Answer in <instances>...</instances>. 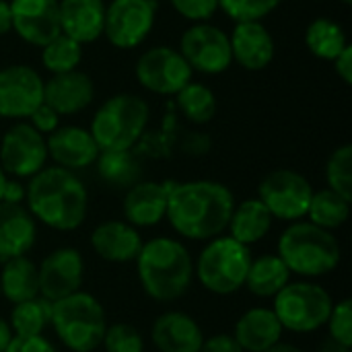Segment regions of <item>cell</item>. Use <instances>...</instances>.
<instances>
[{
    "instance_id": "17",
    "label": "cell",
    "mask_w": 352,
    "mask_h": 352,
    "mask_svg": "<svg viewBox=\"0 0 352 352\" xmlns=\"http://www.w3.org/2000/svg\"><path fill=\"white\" fill-rule=\"evenodd\" d=\"M45 146L47 159H52L56 167L68 171H80L95 165L101 153L93 134L80 126H58L45 136Z\"/></svg>"
},
{
    "instance_id": "45",
    "label": "cell",
    "mask_w": 352,
    "mask_h": 352,
    "mask_svg": "<svg viewBox=\"0 0 352 352\" xmlns=\"http://www.w3.org/2000/svg\"><path fill=\"white\" fill-rule=\"evenodd\" d=\"M184 151L190 153V155H204V153L210 151V138L206 134L192 132L184 140Z\"/></svg>"
},
{
    "instance_id": "15",
    "label": "cell",
    "mask_w": 352,
    "mask_h": 352,
    "mask_svg": "<svg viewBox=\"0 0 352 352\" xmlns=\"http://www.w3.org/2000/svg\"><path fill=\"white\" fill-rule=\"evenodd\" d=\"M43 103V78L25 64H10L0 70V118L27 120Z\"/></svg>"
},
{
    "instance_id": "38",
    "label": "cell",
    "mask_w": 352,
    "mask_h": 352,
    "mask_svg": "<svg viewBox=\"0 0 352 352\" xmlns=\"http://www.w3.org/2000/svg\"><path fill=\"white\" fill-rule=\"evenodd\" d=\"M330 340L346 352L352 346V303L351 299H342L334 303L330 318L326 322Z\"/></svg>"
},
{
    "instance_id": "30",
    "label": "cell",
    "mask_w": 352,
    "mask_h": 352,
    "mask_svg": "<svg viewBox=\"0 0 352 352\" xmlns=\"http://www.w3.org/2000/svg\"><path fill=\"white\" fill-rule=\"evenodd\" d=\"M349 219H351V200L342 198L340 194L332 192L330 188L314 190L305 221L314 223L320 229L334 233V231L342 229Z\"/></svg>"
},
{
    "instance_id": "23",
    "label": "cell",
    "mask_w": 352,
    "mask_h": 352,
    "mask_svg": "<svg viewBox=\"0 0 352 352\" xmlns=\"http://www.w3.org/2000/svg\"><path fill=\"white\" fill-rule=\"evenodd\" d=\"M37 241V221L25 204L0 202V262L27 256Z\"/></svg>"
},
{
    "instance_id": "37",
    "label": "cell",
    "mask_w": 352,
    "mask_h": 352,
    "mask_svg": "<svg viewBox=\"0 0 352 352\" xmlns=\"http://www.w3.org/2000/svg\"><path fill=\"white\" fill-rule=\"evenodd\" d=\"M280 2L283 0H219V8L235 23H241V21H262L272 10H276Z\"/></svg>"
},
{
    "instance_id": "1",
    "label": "cell",
    "mask_w": 352,
    "mask_h": 352,
    "mask_svg": "<svg viewBox=\"0 0 352 352\" xmlns=\"http://www.w3.org/2000/svg\"><path fill=\"white\" fill-rule=\"evenodd\" d=\"M235 204L231 188L221 182H173L165 221L182 239L206 243L227 231Z\"/></svg>"
},
{
    "instance_id": "10",
    "label": "cell",
    "mask_w": 352,
    "mask_h": 352,
    "mask_svg": "<svg viewBox=\"0 0 352 352\" xmlns=\"http://www.w3.org/2000/svg\"><path fill=\"white\" fill-rule=\"evenodd\" d=\"M47 163L45 136L29 122H16L0 140V169L14 179H31Z\"/></svg>"
},
{
    "instance_id": "22",
    "label": "cell",
    "mask_w": 352,
    "mask_h": 352,
    "mask_svg": "<svg viewBox=\"0 0 352 352\" xmlns=\"http://www.w3.org/2000/svg\"><path fill=\"white\" fill-rule=\"evenodd\" d=\"M95 97V85L89 74L80 70L52 74L43 80V103L58 116H74L91 105Z\"/></svg>"
},
{
    "instance_id": "43",
    "label": "cell",
    "mask_w": 352,
    "mask_h": 352,
    "mask_svg": "<svg viewBox=\"0 0 352 352\" xmlns=\"http://www.w3.org/2000/svg\"><path fill=\"white\" fill-rule=\"evenodd\" d=\"M25 196H27V186L21 179L6 177V184H4V190H2V200L0 202L25 204Z\"/></svg>"
},
{
    "instance_id": "31",
    "label": "cell",
    "mask_w": 352,
    "mask_h": 352,
    "mask_svg": "<svg viewBox=\"0 0 352 352\" xmlns=\"http://www.w3.org/2000/svg\"><path fill=\"white\" fill-rule=\"evenodd\" d=\"M305 43L316 58L334 62L338 54L349 45V39L344 29L336 21L320 16L309 23L305 31Z\"/></svg>"
},
{
    "instance_id": "3",
    "label": "cell",
    "mask_w": 352,
    "mask_h": 352,
    "mask_svg": "<svg viewBox=\"0 0 352 352\" xmlns=\"http://www.w3.org/2000/svg\"><path fill=\"white\" fill-rule=\"evenodd\" d=\"M134 264L142 293L155 303L182 299L194 283V258L177 237L159 235L144 241Z\"/></svg>"
},
{
    "instance_id": "49",
    "label": "cell",
    "mask_w": 352,
    "mask_h": 352,
    "mask_svg": "<svg viewBox=\"0 0 352 352\" xmlns=\"http://www.w3.org/2000/svg\"><path fill=\"white\" fill-rule=\"evenodd\" d=\"M6 177H8V175H6V173H4V171L0 169V200H2V190H4V184H6Z\"/></svg>"
},
{
    "instance_id": "48",
    "label": "cell",
    "mask_w": 352,
    "mask_h": 352,
    "mask_svg": "<svg viewBox=\"0 0 352 352\" xmlns=\"http://www.w3.org/2000/svg\"><path fill=\"white\" fill-rule=\"evenodd\" d=\"M266 352H303V349H299L297 344H293V342H276L274 346H270Z\"/></svg>"
},
{
    "instance_id": "7",
    "label": "cell",
    "mask_w": 352,
    "mask_h": 352,
    "mask_svg": "<svg viewBox=\"0 0 352 352\" xmlns=\"http://www.w3.org/2000/svg\"><path fill=\"white\" fill-rule=\"evenodd\" d=\"M252 250L227 233L210 239L194 260V280L217 297H229L243 289L252 264Z\"/></svg>"
},
{
    "instance_id": "42",
    "label": "cell",
    "mask_w": 352,
    "mask_h": 352,
    "mask_svg": "<svg viewBox=\"0 0 352 352\" xmlns=\"http://www.w3.org/2000/svg\"><path fill=\"white\" fill-rule=\"evenodd\" d=\"M200 352H243L241 346L237 344V340L233 338V334L221 332V334H212L208 338H204Z\"/></svg>"
},
{
    "instance_id": "18",
    "label": "cell",
    "mask_w": 352,
    "mask_h": 352,
    "mask_svg": "<svg viewBox=\"0 0 352 352\" xmlns=\"http://www.w3.org/2000/svg\"><path fill=\"white\" fill-rule=\"evenodd\" d=\"M171 184L173 182L140 179L130 190H126L122 202L124 221L136 227L138 231L157 227L161 221H165Z\"/></svg>"
},
{
    "instance_id": "51",
    "label": "cell",
    "mask_w": 352,
    "mask_h": 352,
    "mask_svg": "<svg viewBox=\"0 0 352 352\" xmlns=\"http://www.w3.org/2000/svg\"><path fill=\"white\" fill-rule=\"evenodd\" d=\"M155 2H157V0H155Z\"/></svg>"
},
{
    "instance_id": "27",
    "label": "cell",
    "mask_w": 352,
    "mask_h": 352,
    "mask_svg": "<svg viewBox=\"0 0 352 352\" xmlns=\"http://www.w3.org/2000/svg\"><path fill=\"white\" fill-rule=\"evenodd\" d=\"M0 295L12 305L39 297L37 264L29 256H19L2 262Z\"/></svg>"
},
{
    "instance_id": "6",
    "label": "cell",
    "mask_w": 352,
    "mask_h": 352,
    "mask_svg": "<svg viewBox=\"0 0 352 352\" xmlns=\"http://www.w3.org/2000/svg\"><path fill=\"white\" fill-rule=\"evenodd\" d=\"M148 120L151 107L142 97L118 93L95 111L89 132L99 151H132L144 138Z\"/></svg>"
},
{
    "instance_id": "4",
    "label": "cell",
    "mask_w": 352,
    "mask_h": 352,
    "mask_svg": "<svg viewBox=\"0 0 352 352\" xmlns=\"http://www.w3.org/2000/svg\"><path fill=\"white\" fill-rule=\"evenodd\" d=\"M276 256L291 274L314 280L332 274L342 262V248L334 233L309 221L289 223L276 241Z\"/></svg>"
},
{
    "instance_id": "35",
    "label": "cell",
    "mask_w": 352,
    "mask_h": 352,
    "mask_svg": "<svg viewBox=\"0 0 352 352\" xmlns=\"http://www.w3.org/2000/svg\"><path fill=\"white\" fill-rule=\"evenodd\" d=\"M328 188L352 202V146H338L326 163Z\"/></svg>"
},
{
    "instance_id": "14",
    "label": "cell",
    "mask_w": 352,
    "mask_h": 352,
    "mask_svg": "<svg viewBox=\"0 0 352 352\" xmlns=\"http://www.w3.org/2000/svg\"><path fill=\"white\" fill-rule=\"evenodd\" d=\"M39 297L56 303L76 291H82L85 283V258L76 248L62 245L43 256L37 266Z\"/></svg>"
},
{
    "instance_id": "20",
    "label": "cell",
    "mask_w": 352,
    "mask_h": 352,
    "mask_svg": "<svg viewBox=\"0 0 352 352\" xmlns=\"http://www.w3.org/2000/svg\"><path fill=\"white\" fill-rule=\"evenodd\" d=\"M142 235L136 227L122 219L99 223L91 231V250L95 256L109 264H130L142 250Z\"/></svg>"
},
{
    "instance_id": "16",
    "label": "cell",
    "mask_w": 352,
    "mask_h": 352,
    "mask_svg": "<svg viewBox=\"0 0 352 352\" xmlns=\"http://www.w3.org/2000/svg\"><path fill=\"white\" fill-rule=\"evenodd\" d=\"M12 31L27 43L43 47L62 33L58 0H10Z\"/></svg>"
},
{
    "instance_id": "29",
    "label": "cell",
    "mask_w": 352,
    "mask_h": 352,
    "mask_svg": "<svg viewBox=\"0 0 352 352\" xmlns=\"http://www.w3.org/2000/svg\"><path fill=\"white\" fill-rule=\"evenodd\" d=\"M97 175L103 184L113 190H130L134 184L142 179V163L140 157L132 151H101L97 161Z\"/></svg>"
},
{
    "instance_id": "8",
    "label": "cell",
    "mask_w": 352,
    "mask_h": 352,
    "mask_svg": "<svg viewBox=\"0 0 352 352\" xmlns=\"http://www.w3.org/2000/svg\"><path fill=\"white\" fill-rule=\"evenodd\" d=\"M272 301V311L283 330L293 334H314L322 330L334 307L332 295L314 280H291Z\"/></svg>"
},
{
    "instance_id": "46",
    "label": "cell",
    "mask_w": 352,
    "mask_h": 352,
    "mask_svg": "<svg viewBox=\"0 0 352 352\" xmlns=\"http://www.w3.org/2000/svg\"><path fill=\"white\" fill-rule=\"evenodd\" d=\"M12 31V21H10V6L6 0H0V37Z\"/></svg>"
},
{
    "instance_id": "36",
    "label": "cell",
    "mask_w": 352,
    "mask_h": 352,
    "mask_svg": "<svg viewBox=\"0 0 352 352\" xmlns=\"http://www.w3.org/2000/svg\"><path fill=\"white\" fill-rule=\"evenodd\" d=\"M101 346L105 352H144V338L132 324L116 322L107 324Z\"/></svg>"
},
{
    "instance_id": "12",
    "label": "cell",
    "mask_w": 352,
    "mask_h": 352,
    "mask_svg": "<svg viewBox=\"0 0 352 352\" xmlns=\"http://www.w3.org/2000/svg\"><path fill=\"white\" fill-rule=\"evenodd\" d=\"M192 74L194 70L179 50L169 45L151 47L136 62L138 82L155 95H177L188 82H192Z\"/></svg>"
},
{
    "instance_id": "47",
    "label": "cell",
    "mask_w": 352,
    "mask_h": 352,
    "mask_svg": "<svg viewBox=\"0 0 352 352\" xmlns=\"http://www.w3.org/2000/svg\"><path fill=\"white\" fill-rule=\"evenodd\" d=\"M12 340V332H10V326L6 322V318L0 316V352L6 351V346L10 344Z\"/></svg>"
},
{
    "instance_id": "33",
    "label": "cell",
    "mask_w": 352,
    "mask_h": 352,
    "mask_svg": "<svg viewBox=\"0 0 352 352\" xmlns=\"http://www.w3.org/2000/svg\"><path fill=\"white\" fill-rule=\"evenodd\" d=\"M175 103L179 113L192 122V124H208L214 116H217V97L214 93L202 85V82H188L177 95H175Z\"/></svg>"
},
{
    "instance_id": "21",
    "label": "cell",
    "mask_w": 352,
    "mask_h": 352,
    "mask_svg": "<svg viewBox=\"0 0 352 352\" xmlns=\"http://www.w3.org/2000/svg\"><path fill=\"white\" fill-rule=\"evenodd\" d=\"M231 56L241 68L258 72L272 64L274 60V39L262 21H241L235 23L231 35Z\"/></svg>"
},
{
    "instance_id": "24",
    "label": "cell",
    "mask_w": 352,
    "mask_h": 352,
    "mask_svg": "<svg viewBox=\"0 0 352 352\" xmlns=\"http://www.w3.org/2000/svg\"><path fill=\"white\" fill-rule=\"evenodd\" d=\"M283 334L285 330L272 307L262 305L243 311L233 326V338L243 352H266L283 340Z\"/></svg>"
},
{
    "instance_id": "13",
    "label": "cell",
    "mask_w": 352,
    "mask_h": 352,
    "mask_svg": "<svg viewBox=\"0 0 352 352\" xmlns=\"http://www.w3.org/2000/svg\"><path fill=\"white\" fill-rule=\"evenodd\" d=\"M179 54L192 70L221 74L233 64L229 35L210 23H194L179 39Z\"/></svg>"
},
{
    "instance_id": "39",
    "label": "cell",
    "mask_w": 352,
    "mask_h": 352,
    "mask_svg": "<svg viewBox=\"0 0 352 352\" xmlns=\"http://www.w3.org/2000/svg\"><path fill=\"white\" fill-rule=\"evenodd\" d=\"M171 6L188 21L206 23L219 10V0H171Z\"/></svg>"
},
{
    "instance_id": "28",
    "label": "cell",
    "mask_w": 352,
    "mask_h": 352,
    "mask_svg": "<svg viewBox=\"0 0 352 352\" xmlns=\"http://www.w3.org/2000/svg\"><path fill=\"white\" fill-rule=\"evenodd\" d=\"M291 276L293 274L276 254H260L252 258L243 289L258 299H274L291 283Z\"/></svg>"
},
{
    "instance_id": "40",
    "label": "cell",
    "mask_w": 352,
    "mask_h": 352,
    "mask_svg": "<svg viewBox=\"0 0 352 352\" xmlns=\"http://www.w3.org/2000/svg\"><path fill=\"white\" fill-rule=\"evenodd\" d=\"M4 352H58L50 338L41 336H12Z\"/></svg>"
},
{
    "instance_id": "9",
    "label": "cell",
    "mask_w": 352,
    "mask_h": 352,
    "mask_svg": "<svg viewBox=\"0 0 352 352\" xmlns=\"http://www.w3.org/2000/svg\"><path fill=\"white\" fill-rule=\"evenodd\" d=\"M314 196L309 179L295 169H274L258 186V200L268 208L274 221H303Z\"/></svg>"
},
{
    "instance_id": "32",
    "label": "cell",
    "mask_w": 352,
    "mask_h": 352,
    "mask_svg": "<svg viewBox=\"0 0 352 352\" xmlns=\"http://www.w3.org/2000/svg\"><path fill=\"white\" fill-rule=\"evenodd\" d=\"M52 303L43 297H35L12 305L8 314V326L12 336H41L50 326Z\"/></svg>"
},
{
    "instance_id": "25",
    "label": "cell",
    "mask_w": 352,
    "mask_h": 352,
    "mask_svg": "<svg viewBox=\"0 0 352 352\" xmlns=\"http://www.w3.org/2000/svg\"><path fill=\"white\" fill-rule=\"evenodd\" d=\"M60 29L80 45L93 43L103 35L105 2L103 0H58Z\"/></svg>"
},
{
    "instance_id": "34",
    "label": "cell",
    "mask_w": 352,
    "mask_h": 352,
    "mask_svg": "<svg viewBox=\"0 0 352 352\" xmlns=\"http://www.w3.org/2000/svg\"><path fill=\"white\" fill-rule=\"evenodd\" d=\"M82 60V45L68 35L60 33L50 43L41 47V62L52 74H64L78 70V64Z\"/></svg>"
},
{
    "instance_id": "41",
    "label": "cell",
    "mask_w": 352,
    "mask_h": 352,
    "mask_svg": "<svg viewBox=\"0 0 352 352\" xmlns=\"http://www.w3.org/2000/svg\"><path fill=\"white\" fill-rule=\"evenodd\" d=\"M27 120H29V124H31L39 134H43V136L52 134V132L60 126V116H58L52 107H47L45 103H41Z\"/></svg>"
},
{
    "instance_id": "44",
    "label": "cell",
    "mask_w": 352,
    "mask_h": 352,
    "mask_svg": "<svg viewBox=\"0 0 352 352\" xmlns=\"http://www.w3.org/2000/svg\"><path fill=\"white\" fill-rule=\"evenodd\" d=\"M334 68H336V74L342 78L344 85H351L352 82V45L349 43L340 54L338 58L334 60Z\"/></svg>"
},
{
    "instance_id": "2",
    "label": "cell",
    "mask_w": 352,
    "mask_h": 352,
    "mask_svg": "<svg viewBox=\"0 0 352 352\" xmlns=\"http://www.w3.org/2000/svg\"><path fill=\"white\" fill-rule=\"evenodd\" d=\"M25 206L33 219L58 233H72L89 217V190L82 179L62 167H43L27 179Z\"/></svg>"
},
{
    "instance_id": "11",
    "label": "cell",
    "mask_w": 352,
    "mask_h": 352,
    "mask_svg": "<svg viewBox=\"0 0 352 352\" xmlns=\"http://www.w3.org/2000/svg\"><path fill=\"white\" fill-rule=\"evenodd\" d=\"M155 19V0H111L105 6L103 35L111 45L120 50H132L148 37Z\"/></svg>"
},
{
    "instance_id": "5",
    "label": "cell",
    "mask_w": 352,
    "mask_h": 352,
    "mask_svg": "<svg viewBox=\"0 0 352 352\" xmlns=\"http://www.w3.org/2000/svg\"><path fill=\"white\" fill-rule=\"evenodd\" d=\"M50 326L66 351L95 352L107 330V314L95 295L76 291L52 303Z\"/></svg>"
},
{
    "instance_id": "19",
    "label": "cell",
    "mask_w": 352,
    "mask_h": 352,
    "mask_svg": "<svg viewBox=\"0 0 352 352\" xmlns=\"http://www.w3.org/2000/svg\"><path fill=\"white\" fill-rule=\"evenodd\" d=\"M151 342L157 352H200L204 330L190 314L169 309L155 318L151 326Z\"/></svg>"
},
{
    "instance_id": "26",
    "label": "cell",
    "mask_w": 352,
    "mask_h": 352,
    "mask_svg": "<svg viewBox=\"0 0 352 352\" xmlns=\"http://www.w3.org/2000/svg\"><path fill=\"white\" fill-rule=\"evenodd\" d=\"M274 219L268 212V208L258 200V198H248L239 204L233 206L229 225H227V235L239 241L245 248H252L268 237L272 231Z\"/></svg>"
},
{
    "instance_id": "50",
    "label": "cell",
    "mask_w": 352,
    "mask_h": 352,
    "mask_svg": "<svg viewBox=\"0 0 352 352\" xmlns=\"http://www.w3.org/2000/svg\"><path fill=\"white\" fill-rule=\"evenodd\" d=\"M342 2H344V4H351L352 0H342Z\"/></svg>"
}]
</instances>
